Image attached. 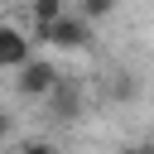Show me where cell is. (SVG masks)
I'll list each match as a JSON object with an SVG mask.
<instances>
[{
    "instance_id": "cell-1",
    "label": "cell",
    "mask_w": 154,
    "mask_h": 154,
    "mask_svg": "<svg viewBox=\"0 0 154 154\" xmlns=\"http://www.w3.org/2000/svg\"><path fill=\"white\" fill-rule=\"evenodd\" d=\"M29 43H48V48L77 53V48H87V43H91V24H87L82 14H72V10H63L53 24H34Z\"/></svg>"
},
{
    "instance_id": "cell-2",
    "label": "cell",
    "mask_w": 154,
    "mask_h": 154,
    "mask_svg": "<svg viewBox=\"0 0 154 154\" xmlns=\"http://www.w3.org/2000/svg\"><path fill=\"white\" fill-rule=\"evenodd\" d=\"M58 77H63V72H58L48 58H29V63L19 67V77H14V91H19V96H38V101H43V96L58 87Z\"/></svg>"
},
{
    "instance_id": "cell-3",
    "label": "cell",
    "mask_w": 154,
    "mask_h": 154,
    "mask_svg": "<svg viewBox=\"0 0 154 154\" xmlns=\"http://www.w3.org/2000/svg\"><path fill=\"white\" fill-rule=\"evenodd\" d=\"M29 58H34L29 34H24V29H14V24H0V72H19Z\"/></svg>"
},
{
    "instance_id": "cell-4",
    "label": "cell",
    "mask_w": 154,
    "mask_h": 154,
    "mask_svg": "<svg viewBox=\"0 0 154 154\" xmlns=\"http://www.w3.org/2000/svg\"><path fill=\"white\" fill-rule=\"evenodd\" d=\"M43 101H48L53 120H77V111H82V91H77V82H67V77H58V87H53Z\"/></svg>"
},
{
    "instance_id": "cell-5",
    "label": "cell",
    "mask_w": 154,
    "mask_h": 154,
    "mask_svg": "<svg viewBox=\"0 0 154 154\" xmlns=\"http://www.w3.org/2000/svg\"><path fill=\"white\" fill-rule=\"evenodd\" d=\"M116 5H120V0H77V14H82L87 24H96V19L116 14Z\"/></svg>"
},
{
    "instance_id": "cell-6",
    "label": "cell",
    "mask_w": 154,
    "mask_h": 154,
    "mask_svg": "<svg viewBox=\"0 0 154 154\" xmlns=\"http://www.w3.org/2000/svg\"><path fill=\"white\" fill-rule=\"evenodd\" d=\"M63 10H67L63 0H34V5H29V14H34V24H53V19L63 14Z\"/></svg>"
},
{
    "instance_id": "cell-7",
    "label": "cell",
    "mask_w": 154,
    "mask_h": 154,
    "mask_svg": "<svg viewBox=\"0 0 154 154\" xmlns=\"http://www.w3.org/2000/svg\"><path fill=\"white\" fill-rule=\"evenodd\" d=\"M19 154H58V144H53V140H24Z\"/></svg>"
},
{
    "instance_id": "cell-8",
    "label": "cell",
    "mask_w": 154,
    "mask_h": 154,
    "mask_svg": "<svg viewBox=\"0 0 154 154\" xmlns=\"http://www.w3.org/2000/svg\"><path fill=\"white\" fill-rule=\"evenodd\" d=\"M10 135H14V116H10V111H0V144H5Z\"/></svg>"
},
{
    "instance_id": "cell-9",
    "label": "cell",
    "mask_w": 154,
    "mask_h": 154,
    "mask_svg": "<svg viewBox=\"0 0 154 154\" xmlns=\"http://www.w3.org/2000/svg\"><path fill=\"white\" fill-rule=\"evenodd\" d=\"M125 154H154V149H149V144H130Z\"/></svg>"
},
{
    "instance_id": "cell-10",
    "label": "cell",
    "mask_w": 154,
    "mask_h": 154,
    "mask_svg": "<svg viewBox=\"0 0 154 154\" xmlns=\"http://www.w3.org/2000/svg\"><path fill=\"white\" fill-rule=\"evenodd\" d=\"M0 77H5V72H0Z\"/></svg>"
}]
</instances>
